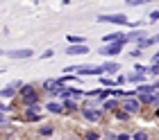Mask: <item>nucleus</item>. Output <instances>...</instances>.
Here are the masks:
<instances>
[{
	"instance_id": "bb28decb",
	"label": "nucleus",
	"mask_w": 159,
	"mask_h": 140,
	"mask_svg": "<svg viewBox=\"0 0 159 140\" xmlns=\"http://www.w3.org/2000/svg\"><path fill=\"white\" fill-rule=\"evenodd\" d=\"M114 84H116V88L125 86L127 84V75H116V77H114Z\"/></svg>"
},
{
	"instance_id": "7c9ffc66",
	"label": "nucleus",
	"mask_w": 159,
	"mask_h": 140,
	"mask_svg": "<svg viewBox=\"0 0 159 140\" xmlns=\"http://www.w3.org/2000/svg\"><path fill=\"white\" fill-rule=\"evenodd\" d=\"M52 86H55V79H46V82L41 84V91L46 93V91H50V88H52Z\"/></svg>"
},
{
	"instance_id": "e433bc0d",
	"label": "nucleus",
	"mask_w": 159,
	"mask_h": 140,
	"mask_svg": "<svg viewBox=\"0 0 159 140\" xmlns=\"http://www.w3.org/2000/svg\"><path fill=\"white\" fill-rule=\"evenodd\" d=\"M134 72H141V75H146V66H141V63H134Z\"/></svg>"
},
{
	"instance_id": "a211bd4d",
	"label": "nucleus",
	"mask_w": 159,
	"mask_h": 140,
	"mask_svg": "<svg viewBox=\"0 0 159 140\" xmlns=\"http://www.w3.org/2000/svg\"><path fill=\"white\" fill-rule=\"evenodd\" d=\"M152 45H157L155 43V36H146V39H141L139 43H136V45H132V48H136V50H148V48H152Z\"/></svg>"
},
{
	"instance_id": "4c0bfd02",
	"label": "nucleus",
	"mask_w": 159,
	"mask_h": 140,
	"mask_svg": "<svg viewBox=\"0 0 159 140\" xmlns=\"http://www.w3.org/2000/svg\"><path fill=\"white\" fill-rule=\"evenodd\" d=\"M143 52H141V50H136V48H132V52H129V57H132V59H139Z\"/></svg>"
},
{
	"instance_id": "f8f14e48",
	"label": "nucleus",
	"mask_w": 159,
	"mask_h": 140,
	"mask_svg": "<svg viewBox=\"0 0 159 140\" xmlns=\"http://www.w3.org/2000/svg\"><path fill=\"white\" fill-rule=\"evenodd\" d=\"M61 106H64V115L80 113V108H82V104H80L77 100H64V102H61Z\"/></svg>"
},
{
	"instance_id": "20e7f679",
	"label": "nucleus",
	"mask_w": 159,
	"mask_h": 140,
	"mask_svg": "<svg viewBox=\"0 0 159 140\" xmlns=\"http://www.w3.org/2000/svg\"><path fill=\"white\" fill-rule=\"evenodd\" d=\"M41 111H43V104H37V106H30V108H25L23 111V115H20V122H34V124H39V122H43V115H41Z\"/></svg>"
},
{
	"instance_id": "c85d7f7f",
	"label": "nucleus",
	"mask_w": 159,
	"mask_h": 140,
	"mask_svg": "<svg viewBox=\"0 0 159 140\" xmlns=\"http://www.w3.org/2000/svg\"><path fill=\"white\" fill-rule=\"evenodd\" d=\"M11 111H14V106H9L7 102H2V100H0V113H2V115H7V113H11Z\"/></svg>"
},
{
	"instance_id": "2f4dec72",
	"label": "nucleus",
	"mask_w": 159,
	"mask_h": 140,
	"mask_svg": "<svg viewBox=\"0 0 159 140\" xmlns=\"http://www.w3.org/2000/svg\"><path fill=\"white\" fill-rule=\"evenodd\" d=\"M125 5L127 7H141V5H146V0H125Z\"/></svg>"
},
{
	"instance_id": "cd10ccee",
	"label": "nucleus",
	"mask_w": 159,
	"mask_h": 140,
	"mask_svg": "<svg viewBox=\"0 0 159 140\" xmlns=\"http://www.w3.org/2000/svg\"><path fill=\"white\" fill-rule=\"evenodd\" d=\"M150 97H152V95H136V100H139L141 106H150Z\"/></svg>"
},
{
	"instance_id": "393cba45",
	"label": "nucleus",
	"mask_w": 159,
	"mask_h": 140,
	"mask_svg": "<svg viewBox=\"0 0 159 140\" xmlns=\"http://www.w3.org/2000/svg\"><path fill=\"white\" fill-rule=\"evenodd\" d=\"M114 120H116V122H129V120H132V115H127L125 111H120V108H118V111L114 113Z\"/></svg>"
},
{
	"instance_id": "aec40b11",
	"label": "nucleus",
	"mask_w": 159,
	"mask_h": 140,
	"mask_svg": "<svg viewBox=\"0 0 159 140\" xmlns=\"http://www.w3.org/2000/svg\"><path fill=\"white\" fill-rule=\"evenodd\" d=\"M100 138H102V134L98 129H86L82 134V140H100Z\"/></svg>"
},
{
	"instance_id": "9b49d317",
	"label": "nucleus",
	"mask_w": 159,
	"mask_h": 140,
	"mask_svg": "<svg viewBox=\"0 0 159 140\" xmlns=\"http://www.w3.org/2000/svg\"><path fill=\"white\" fill-rule=\"evenodd\" d=\"M102 66V72H105V77L109 75V77H116L118 72H120V63L118 61H105V63H100Z\"/></svg>"
},
{
	"instance_id": "37998d69",
	"label": "nucleus",
	"mask_w": 159,
	"mask_h": 140,
	"mask_svg": "<svg viewBox=\"0 0 159 140\" xmlns=\"http://www.w3.org/2000/svg\"><path fill=\"white\" fill-rule=\"evenodd\" d=\"M0 72H2V70H0Z\"/></svg>"
},
{
	"instance_id": "c756f323",
	"label": "nucleus",
	"mask_w": 159,
	"mask_h": 140,
	"mask_svg": "<svg viewBox=\"0 0 159 140\" xmlns=\"http://www.w3.org/2000/svg\"><path fill=\"white\" fill-rule=\"evenodd\" d=\"M150 108H159V93L155 91L152 97H150Z\"/></svg>"
},
{
	"instance_id": "39448f33",
	"label": "nucleus",
	"mask_w": 159,
	"mask_h": 140,
	"mask_svg": "<svg viewBox=\"0 0 159 140\" xmlns=\"http://www.w3.org/2000/svg\"><path fill=\"white\" fill-rule=\"evenodd\" d=\"M7 59H14V61H27V59L34 57V50L32 48H18V50H7L5 52Z\"/></svg>"
},
{
	"instance_id": "473e14b6",
	"label": "nucleus",
	"mask_w": 159,
	"mask_h": 140,
	"mask_svg": "<svg viewBox=\"0 0 159 140\" xmlns=\"http://www.w3.org/2000/svg\"><path fill=\"white\" fill-rule=\"evenodd\" d=\"M148 20H150V23H157V20H159V9H152V11H150Z\"/></svg>"
},
{
	"instance_id": "2eb2a0df",
	"label": "nucleus",
	"mask_w": 159,
	"mask_h": 140,
	"mask_svg": "<svg viewBox=\"0 0 159 140\" xmlns=\"http://www.w3.org/2000/svg\"><path fill=\"white\" fill-rule=\"evenodd\" d=\"M80 54H89V45H68L66 57H80Z\"/></svg>"
},
{
	"instance_id": "6ab92c4d",
	"label": "nucleus",
	"mask_w": 159,
	"mask_h": 140,
	"mask_svg": "<svg viewBox=\"0 0 159 140\" xmlns=\"http://www.w3.org/2000/svg\"><path fill=\"white\" fill-rule=\"evenodd\" d=\"M134 91H136V95H152L155 93V86H152V82H146V84L136 86Z\"/></svg>"
},
{
	"instance_id": "423d86ee",
	"label": "nucleus",
	"mask_w": 159,
	"mask_h": 140,
	"mask_svg": "<svg viewBox=\"0 0 159 140\" xmlns=\"http://www.w3.org/2000/svg\"><path fill=\"white\" fill-rule=\"evenodd\" d=\"M98 23H111V25H125L129 23V18L125 14H102V16H98Z\"/></svg>"
},
{
	"instance_id": "1a4fd4ad",
	"label": "nucleus",
	"mask_w": 159,
	"mask_h": 140,
	"mask_svg": "<svg viewBox=\"0 0 159 140\" xmlns=\"http://www.w3.org/2000/svg\"><path fill=\"white\" fill-rule=\"evenodd\" d=\"M109 43H123V45H127V34L120 32V29H116V32H111V34H105L102 45H109Z\"/></svg>"
},
{
	"instance_id": "79ce46f5",
	"label": "nucleus",
	"mask_w": 159,
	"mask_h": 140,
	"mask_svg": "<svg viewBox=\"0 0 159 140\" xmlns=\"http://www.w3.org/2000/svg\"><path fill=\"white\" fill-rule=\"evenodd\" d=\"M155 115H157V117H159V108H155Z\"/></svg>"
},
{
	"instance_id": "412c9836",
	"label": "nucleus",
	"mask_w": 159,
	"mask_h": 140,
	"mask_svg": "<svg viewBox=\"0 0 159 140\" xmlns=\"http://www.w3.org/2000/svg\"><path fill=\"white\" fill-rule=\"evenodd\" d=\"M66 41H68V45H86V36H75V34H70V36H66Z\"/></svg>"
},
{
	"instance_id": "7ed1b4c3",
	"label": "nucleus",
	"mask_w": 159,
	"mask_h": 140,
	"mask_svg": "<svg viewBox=\"0 0 159 140\" xmlns=\"http://www.w3.org/2000/svg\"><path fill=\"white\" fill-rule=\"evenodd\" d=\"M77 77H105L100 63H77Z\"/></svg>"
},
{
	"instance_id": "a878e982",
	"label": "nucleus",
	"mask_w": 159,
	"mask_h": 140,
	"mask_svg": "<svg viewBox=\"0 0 159 140\" xmlns=\"http://www.w3.org/2000/svg\"><path fill=\"white\" fill-rule=\"evenodd\" d=\"M100 88H116L114 77H100Z\"/></svg>"
},
{
	"instance_id": "f704fd0d",
	"label": "nucleus",
	"mask_w": 159,
	"mask_h": 140,
	"mask_svg": "<svg viewBox=\"0 0 159 140\" xmlns=\"http://www.w3.org/2000/svg\"><path fill=\"white\" fill-rule=\"evenodd\" d=\"M64 72H66V75H75V72H77V66H66Z\"/></svg>"
},
{
	"instance_id": "5701e85b",
	"label": "nucleus",
	"mask_w": 159,
	"mask_h": 140,
	"mask_svg": "<svg viewBox=\"0 0 159 140\" xmlns=\"http://www.w3.org/2000/svg\"><path fill=\"white\" fill-rule=\"evenodd\" d=\"M68 91H70V100H82L84 97V91H82V88H80V86H68Z\"/></svg>"
},
{
	"instance_id": "a19ab883",
	"label": "nucleus",
	"mask_w": 159,
	"mask_h": 140,
	"mask_svg": "<svg viewBox=\"0 0 159 140\" xmlns=\"http://www.w3.org/2000/svg\"><path fill=\"white\" fill-rule=\"evenodd\" d=\"M155 43H157V45H159V34H155Z\"/></svg>"
},
{
	"instance_id": "f257e3e1",
	"label": "nucleus",
	"mask_w": 159,
	"mask_h": 140,
	"mask_svg": "<svg viewBox=\"0 0 159 140\" xmlns=\"http://www.w3.org/2000/svg\"><path fill=\"white\" fill-rule=\"evenodd\" d=\"M18 102L23 108L37 106V104H41V91L34 84H23V88L18 91Z\"/></svg>"
},
{
	"instance_id": "9d476101",
	"label": "nucleus",
	"mask_w": 159,
	"mask_h": 140,
	"mask_svg": "<svg viewBox=\"0 0 159 140\" xmlns=\"http://www.w3.org/2000/svg\"><path fill=\"white\" fill-rule=\"evenodd\" d=\"M43 108H46L48 113H52V115H64V106H61V102H57V100H46L43 102Z\"/></svg>"
},
{
	"instance_id": "f3484780",
	"label": "nucleus",
	"mask_w": 159,
	"mask_h": 140,
	"mask_svg": "<svg viewBox=\"0 0 159 140\" xmlns=\"http://www.w3.org/2000/svg\"><path fill=\"white\" fill-rule=\"evenodd\" d=\"M55 131H57V129L52 127V124H41V127L37 129V134L41 136V140H48L50 136H55Z\"/></svg>"
},
{
	"instance_id": "4be33fe9",
	"label": "nucleus",
	"mask_w": 159,
	"mask_h": 140,
	"mask_svg": "<svg viewBox=\"0 0 159 140\" xmlns=\"http://www.w3.org/2000/svg\"><path fill=\"white\" fill-rule=\"evenodd\" d=\"M132 140H150V131L136 129V131H132Z\"/></svg>"
},
{
	"instance_id": "6e6552de",
	"label": "nucleus",
	"mask_w": 159,
	"mask_h": 140,
	"mask_svg": "<svg viewBox=\"0 0 159 140\" xmlns=\"http://www.w3.org/2000/svg\"><path fill=\"white\" fill-rule=\"evenodd\" d=\"M123 48H125L123 43H109V45H102V48L98 50V52L102 54V57H107L109 61H114V59H116V57L123 52Z\"/></svg>"
},
{
	"instance_id": "c9c22d12",
	"label": "nucleus",
	"mask_w": 159,
	"mask_h": 140,
	"mask_svg": "<svg viewBox=\"0 0 159 140\" xmlns=\"http://www.w3.org/2000/svg\"><path fill=\"white\" fill-rule=\"evenodd\" d=\"M41 59H52L55 57V50H46V52H43V54H39Z\"/></svg>"
},
{
	"instance_id": "58836bf2",
	"label": "nucleus",
	"mask_w": 159,
	"mask_h": 140,
	"mask_svg": "<svg viewBox=\"0 0 159 140\" xmlns=\"http://www.w3.org/2000/svg\"><path fill=\"white\" fill-rule=\"evenodd\" d=\"M150 63H152V66H159V50L152 54V61H150Z\"/></svg>"
},
{
	"instance_id": "ea45409f",
	"label": "nucleus",
	"mask_w": 159,
	"mask_h": 140,
	"mask_svg": "<svg viewBox=\"0 0 159 140\" xmlns=\"http://www.w3.org/2000/svg\"><path fill=\"white\" fill-rule=\"evenodd\" d=\"M152 86H155V91L159 93V79H152Z\"/></svg>"
},
{
	"instance_id": "4468645a",
	"label": "nucleus",
	"mask_w": 159,
	"mask_h": 140,
	"mask_svg": "<svg viewBox=\"0 0 159 140\" xmlns=\"http://www.w3.org/2000/svg\"><path fill=\"white\" fill-rule=\"evenodd\" d=\"M14 97H18V91H16V88H14L11 84H7L5 88H0V100H7V102H9V100H14Z\"/></svg>"
},
{
	"instance_id": "0eeeda50",
	"label": "nucleus",
	"mask_w": 159,
	"mask_h": 140,
	"mask_svg": "<svg viewBox=\"0 0 159 140\" xmlns=\"http://www.w3.org/2000/svg\"><path fill=\"white\" fill-rule=\"evenodd\" d=\"M141 104H139V100H136V97H132V100H120V111H125L127 115H139L141 113Z\"/></svg>"
},
{
	"instance_id": "f03ea898",
	"label": "nucleus",
	"mask_w": 159,
	"mask_h": 140,
	"mask_svg": "<svg viewBox=\"0 0 159 140\" xmlns=\"http://www.w3.org/2000/svg\"><path fill=\"white\" fill-rule=\"evenodd\" d=\"M80 115H82L89 124H98V122H102L105 111H102L100 106L91 104V102H86V104H82V108H80Z\"/></svg>"
},
{
	"instance_id": "72a5a7b5",
	"label": "nucleus",
	"mask_w": 159,
	"mask_h": 140,
	"mask_svg": "<svg viewBox=\"0 0 159 140\" xmlns=\"http://www.w3.org/2000/svg\"><path fill=\"white\" fill-rule=\"evenodd\" d=\"M116 140H132V134H127V131H120V134H116Z\"/></svg>"
},
{
	"instance_id": "ddd939ff",
	"label": "nucleus",
	"mask_w": 159,
	"mask_h": 140,
	"mask_svg": "<svg viewBox=\"0 0 159 140\" xmlns=\"http://www.w3.org/2000/svg\"><path fill=\"white\" fill-rule=\"evenodd\" d=\"M100 108H102V111L105 113H116L118 111V108H120V100H114V97H109V100H105L102 102V104H100Z\"/></svg>"
},
{
	"instance_id": "dca6fc26",
	"label": "nucleus",
	"mask_w": 159,
	"mask_h": 140,
	"mask_svg": "<svg viewBox=\"0 0 159 140\" xmlns=\"http://www.w3.org/2000/svg\"><path fill=\"white\" fill-rule=\"evenodd\" d=\"M148 82V77L146 75H141V72H129V75H127V84H134V88L136 86H141V84H146Z\"/></svg>"
},
{
	"instance_id": "b1692460",
	"label": "nucleus",
	"mask_w": 159,
	"mask_h": 140,
	"mask_svg": "<svg viewBox=\"0 0 159 140\" xmlns=\"http://www.w3.org/2000/svg\"><path fill=\"white\" fill-rule=\"evenodd\" d=\"M146 77L159 79V66H152V63H148V66H146Z\"/></svg>"
}]
</instances>
